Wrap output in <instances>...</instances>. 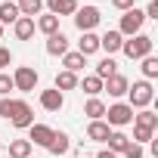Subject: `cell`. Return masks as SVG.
<instances>
[{
  "mask_svg": "<svg viewBox=\"0 0 158 158\" xmlns=\"http://www.w3.org/2000/svg\"><path fill=\"white\" fill-rule=\"evenodd\" d=\"M143 74H146V81H152V77H158V59L155 56H143Z\"/></svg>",
  "mask_w": 158,
  "mask_h": 158,
  "instance_id": "29",
  "label": "cell"
},
{
  "mask_svg": "<svg viewBox=\"0 0 158 158\" xmlns=\"http://www.w3.org/2000/svg\"><path fill=\"white\" fill-rule=\"evenodd\" d=\"M10 158H31V143L28 139H13L10 143Z\"/></svg>",
  "mask_w": 158,
  "mask_h": 158,
  "instance_id": "27",
  "label": "cell"
},
{
  "mask_svg": "<svg viewBox=\"0 0 158 158\" xmlns=\"http://www.w3.org/2000/svg\"><path fill=\"white\" fill-rule=\"evenodd\" d=\"M152 37L149 34H133L130 40H124L121 44V53L127 56V59H143V56H152Z\"/></svg>",
  "mask_w": 158,
  "mask_h": 158,
  "instance_id": "2",
  "label": "cell"
},
{
  "mask_svg": "<svg viewBox=\"0 0 158 158\" xmlns=\"http://www.w3.org/2000/svg\"><path fill=\"white\" fill-rule=\"evenodd\" d=\"M127 87H130V81L124 74H112L109 81H102V90H109V96H127Z\"/></svg>",
  "mask_w": 158,
  "mask_h": 158,
  "instance_id": "10",
  "label": "cell"
},
{
  "mask_svg": "<svg viewBox=\"0 0 158 158\" xmlns=\"http://www.w3.org/2000/svg\"><path fill=\"white\" fill-rule=\"evenodd\" d=\"M77 87H81V90H84L87 96H99V93H102V81H99L96 74L84 77V81H77Z\"/></svg>",
  "mask_w": 158,
  "mask_h": 158,
  "instance_id": "26",
  "label": "cell"
},
{
  "mask_svg": "<svg viewBox=\"0 0 158 158\" xmlns=\"http://www.w3.org/2000/svg\"><path fill=\"white\" fill-rule=\"evenodd\" d=\"M13 34H16V40H31V37H34V19L19 16L16 25H13Z\"/></svg>",
  "mask_w": 158,
  "mask_h": 158,
  "instance_id": "15",
  "label": "cell"
},
{
  "mask_svg": "<svg viewBox=\"0 0 158 158\" xmlns=\"http://www.w3.org/2000/svg\"><path fill=\"white\" fill-rule=\"evenodd\" d=\"M3 3H16V0H3Z\"/></svg>",
  "mask_w": 158,
  "mask_h": 158,
  "instance_id": "39",
  "label": "cell"
},
{
  "mask_svg": "<svg viewBox=\"0 0 158 158\" xmlns=\"http://www.w3.org/2000/svg\"><path fill=\"white\" fill-rule=\"evenodd\" d=\"M6 65H13V53H10L6 47H0V71H3Z\"/></svg>",
  "mask_w": 158,
  "mask_h": 158,
  "instance_id": "34",
  "label": "cell"
},
{
  "mask_svg": "<svg viewBox=\"0 0 158 158\" xmlns=\"http://www.w3.org/2000/svg\"><path fill=\"white\" fill-rule=\"evenodd\" d=\"M106 143H109V149H112V152H115V155H121V152H124V149H127V143H130V136H127V133H124V130H112V133H109V139H106Z\"/></svg>",
  "mask_w": 158,
  "mask_h": 158,
  "instance_id": "23",
  "label": "cell"
},
{
  "mask_svg": "<svg viewBox=\"0 0 158 158\" xmlns=\"http://www.w3.org/2000/svg\"><path fill=\"white\" fill-rule=\"evenodd\" d=\"M13 106H16V99H10V96H0V118H6V121H10V115H13Z\"/></svg>",
  "mask_w": 158,
  "mask_h": 158,
  "instance_id": "32",
  "label": "cell"
},
{
  "mask_svg": "<svg viewBox=\"0 0 158 158\" xmlns=\"http://www.w3.org/2000/svg\"><path fill=\"white\" fill-rule=\"evenodd\" d=\"M53 87H56L59 93H65V90H77V74H71V71L62 68V71L56 74V84H53Z\"/></svg>",
  "mask_w": 158,
  "mask_h": 158,
  "instance_id": "21",
  "label": "cell"
},
{
  "mask_svg": "<svg viewBox=\"0 0 158 158\" xmlns=\"http://www.w3.org/2000/svg\"><path fill=\"white\" fill-rule=\"evenodd\" d=\"M102 118L109 127H127V124H133V109L127 102H115V106H106Z\"/></svg>",
  "mask_w": 158,
  "mask_h": 158,
  "instance_id": "4",
  "label": "cell"
},
{
  "mask_svg": "<svg viewBox=\"0 0 158 158\" xmlns=\"http://www.w3.org/2000/svg\"><path fill=\"white\" fill-rule=\"evenodd\" d=\"M133 124L136 127H146V130H155L158 127V115L149 112V109H139V112H133Z\"/></svg>",
  "mask_w": 158,
  "mask_h": 158,
  "instance_id": "18",
  "label": "cell"
},
{
  "mask_svg": "<svg viewBox=\"0 0 158 158\" xmlns=\"http://www.w3.org/2000/svg\"><path fill=\"white\" fill-rule=\"evenodd\" d=\"M84 115H87L90 121H102V115H106V102H102L99 96H90L87 106H84Z\"/></svg>",
  "mask_w": 158,
  "mask_h": 158,
  "instance_id": "17",
  "label": "cell"
},
{
  "mask_svg": "<svg viewBox=\"0 0 158 158\" xmlns=\"http://www.w3.org/2000/svg\"><path fill=\"white\" fill-rule=\"evenodd\" d=\"M152 139H155V130H146V127H136L133 124V143L143 146V143H152Z\"/></svg>",
  "mask_w": 158,
  "mask_h": 158,
  "instance_id": "30",
  "label": "cell"
},
{
  "mask_svg": "<svg viewBox=\"0 0 158 158\" xmlns=\"http://www.w3.org/2000/svg\"><path fill=\"white\" fill-rule=\"evenodd\" d=\"M109 133H112V127H109L106 121H90V124H87V136L96 139V143H106Z\"/></svg>",
  "mask_w": 158,
  "mask_h": 158,
  "instance_id": "19",
  "label": "cell"
},
{
  "mask_svg": "<svg viewBox=\"0 0 158 158\" xmlns=\"http://www.w3.org/2000/svg\"><path fill=\"white\" fill-rule=\"evenodd\" d=\"M71 149V139H68V133H62V130H53V136H50V143H47V152H53V155H65Z\"/></svg>",
  "mask_w": 158,
  "mask_h": 158,
  "instance_id": "11",
  "label": "cell"
},
{
  "mask_svg": "<svg viewBox=\"0 0 158 158\" xmlns=\"http://www.w3.org/2000/svg\"><path fill=\"white\" fill-rule=\"evenodd\" d=\"M143 13H146V19H158V0H149V6Z\"/></svg>",
  "mask_w": 158,
  "mask_h": 158,
  "instance_id": "35",
  "label": "cell"
},
{
  "mask_svg": "<svg viewBox=\"0 0 158 158\" xmlns=\"http://www.w3.org/2000/svg\"><path fill=\"white\" fill-rule=\"evenodd\" d=\"M152 96H155V90H152V84H149V81H133V84L127 87V99H130L127 106H130V109H136V112H139V109H149Z\"/></svg>",
  "mask_w": 158,
  "mask_h": 158,
  "instance_id": "1",
  "label": "cell"
},
{
  "mask_svg": "<svg viewBox=\"0 0 158 158\" xmlns=\"http://www.w3.org/2000/svg\"><path fill=\"white\" fill-rule=\"evenodd\" d=\"M96 158H118V155H115V152H112V149H102V152H99V155H96Z\"/></svg>",
  "mask_w": 158,
  "mask_h": 158,
  "instance_id": "37",
  "label": "cell"
},
{
  "mask_svg": "<svg viewBox=\"0 0 158 158\" xmlns=\"http://www.w3.org/2000/svg\"><path fill=\"white\" fill-rule=\"evenodd\" d=\"M93 74L99 77V81H109L112 74H118V65H115V59H112V56H106L102 62H96V71H93Z\"/></svg>",
  "mask_w": 158,
  "mask_h": 158,
  "instance_id": "25",
  "label": "cell"
},
{
  "mask_svg": "<svg viewBox=\"0 0 158 158\" xmlns=\"http://www.w3.org/2000/svg\"><path fill=\"white\" fill-rule=\"evenodd\" d=\"M50 136H53V127H47V124H31V127H28V143H31V146H44V149H47Z\"/></svg>",
  "mask_w": 158,
  "mask_h": 158,
  "instance_id": "9",
  "label": "cell"
},
{
  "mask_svg": "<svg viewBox=\"0 0 158 158\" xmlns=\"http://www.w3.org/2000/svg\"><path fill=\"white\" fill-rule=\"evenodd\" d=\"M16 6H19V16L34 19V16H40V10H44V0H16Z\"/></svg>",
  "mask_w": 158,
  "mask_h": 158,
  "instance_id": "20",
  "label": "cell"
},
{
  "mask_svg": "<svg viewBox=\"0 0 158 158\" xmlns=\"http://www.w3.org/2000/svg\"><path fill=\"white\" fill-rule=\"evenodd\" d=\"M10 90H16V87H13V77L0 71V96H10Z\"/></svg>",
  "mask_w": 158,
  "mask_h": 158,
  "instance_id": "33",
  "label": "cell"
},
{
  "mask_svg": "<svg viewBox=\"0 0 158 158\" xmlns=\"http://www.w3.org/2000/svg\"><path fill=\"white\" fill-rule=\"evenodd\" d=\"M65 106V93H59L56 87L53 90H40V109L44 112H59Z\"/></svg>",
  "mask_w": 158,
  "mask_h": 158,
  "instance_id": "8",
  "label": "cell"
},
{
  "mask_svg": "<svg viewBox=\"0 0 158 158\" xmlns=\"http://www.w3.org/2000/svg\"><path fill=\"white\" fill-rule=\"evenodd\" d=\"M121 44H124V37H121L118 31H106V34L99 37V50H106L109 56H112V53H118V50H121Z\"/></svg>",
  "mask_w": 158,
  "mask_h": 158,
  "instance_id": "16",
  "label": "cell"
},
{
  "mask_svg": "<svg viewBox=\"0 0 158 158\" xmlns=\"http://www.w3.org/2000/svg\"><path fill=\"white\" fill-rule=\"evenodd\" d=\"M62 65H65V71H71V74H77V71H81V68L87 65V59H84L81 53L74 50V53H65V56H62Z\"/></svg>",
  "mask_w": 158,
  "mask_h": 158,
  "instance_id": "24",
  "label": "cell"
},
{
  "mask_svg": "<svg viewBox=\"0 0 158 158\" xmlns=\"http://www.w3.org/2000/svg\"><path fill=\"white\" fill-rule=\"evenodd\" d=\"M10 124H13V127H19V130H28V127L34 124V109H31L25 99H16L13 115H10Z\"/></svg>",
  "mask_w": 158,
  "mask_h": 158,
  "instance_id": "6",
  "label": "cell"
},
{
  "mask_svg": "<svg viewBox=\"0 0 158 158\" xmlns=\"http://www.w3.org/2000/svg\"><path fill=\"white\" fill-rule=\"evenodd\" d=\"M0 37H3V25H0Z\"/></svg>",
  "mask_w": 158,
  "mask_h": 158,
  "instance_id": "38",
  "label": "cell"
},
{
  "mask_svg": "<svg viewBox=\"0 0 158 158\" xmlns=\"http://www.w3.org/2000/svg\"><path fill=\"white\" fill-rule=\"evenodd\" d=\"M47 6H50V16H74L77 10V0H47Z\"/></svg>",
  "mask_w": 158,
  "mask_h": 158,
  "instance_id": "14",
  "label": "cell"
},
{
  "mask_svg": "<svg viewBox=\"0 0 158 158\" xmlns=\"http://www.w3.org/2000/svg\"><path fill=\"white\" fill-rule=\"evenodd\" d=\"M112 6L121 10V13H127V10H133V0H112Z\"/></svg>",
  "mask_w": 158,
  "mask_h": 158,
  "instance_id": "36",
  "label": "cell"
},
{
  "mask_svg": "<svg viewBox=\"0 0 158 158\" xmlns=\"http://www.w3.org/2000/svg\"><path fill=\"white\" fill-rule=\"evenodd\" d=\"M37 81H40V77H37V71H34L31 65H19L16 74H13V87L22 90V93H31V90L37 87Z\"/></svg>",
  "mask_w": 158,
  "mask_h": 158,
  "instance_id": "7",
  "label": "cell"
},
{
  "mask_svg": "<svg viewBox=\"0 0 158 158\" xmlns=\"http://www.w3.org/2000/svg\"><path fill=\"white\" fill-rule=\"evenodd\" d=\"M34 28H37V31H44V34L50 37V34H56V31H59V19H56V16H50V13H44V16H37Z\"/></svg>",
  "mask_w": 158,
  "mask_h": 158,
  "instance_id": "22",
  "label": "cell"
},
{
  "mask_svg": "<svg viewBox=\"0 0 158 158\" xmlns=\"http://www.w3.org/2000/svg\"><path fill=\"white\" fill-rule=\"evenodd\" d=\"M121 155H124V158H143L146 152H143V146H139V143H133V139H130V143H127V149H124Z\"/></svg>",
  "mask_w": 158,
  "mask_h": 158,
  "instance_id": "31",
  "label": "cell"
},
{
  "mask_svg": "<svg viewBox=\"0 0 158 158\" xmlns=\"http://www.w3.org/2000/svg\"><path fill=\"white\" fill-rule=\"evenodd\" d=\"M99 19H102V13H99V6H93V3L74 10V28L81 31V34H84V31H93V28L99 25Z\"/></svg>",
  "mask_w": 158,
  "mask_h": 158,
  "instance_id": "5",
  "label": "cell"
},
{
  "mask_svg": "<svg viewBox=\"0 0 158 158\" xmlns=\"http://www.w3.org/2000/svg\"><path fill=\"white\" fill-rule=\"evenodd\" d=\"M16 19H19L16 3H0V25H16Z\"/></svg>",
  "mask_w": 158,
  "mask_h": 158,
  "instance_id": "28",
  "label": "cell"
},
{
  "mask_svg": "<svg viewBox=\"0 0 158 158\" xmlns=\"http://www.w3.org/2000/svg\"><path fill=\"white\" fill-rule=\"evenodd\" d=\"M143 22H146V13L143 10H127L121 16V25H118V34L121 37H133V34H143Z\"/></svg>",
  "mask_w": 158,
  "mask_h": 158,
  "instance_id": "3",
  "label": "cell"
},
{
  "mask_svg": "<svg viewBox=\"0 0 158 158\" xmlns=\"http://www.w3.org/2000/svg\"><path fill=\"white\" fill-rule=\"evenodd\" d=\"M47 53H50V56H65V53H68V37H65L62 31L50 34V37H47Z\"/></svg>",
  "mask_w": 158,
  "mask_h": 158,
  "instance_id": "13",
  "label": "cell"
},
{
  "mask_svg": "<svg viewBox=\"0 0 158 158\" xmlns=\"http://www.w3.org/2000/svg\"><path fill=\"white\" fill-rule=\"evenodd\" d=\"M96 50H99V34H93V31H84V34H81V40H77V53H81V56L87 59V56H93Z\"/></svg>",
  "mask_w": 158,
  "mask_h": 158,
  "instance_id": "12",
  "label": "cell"
}]
</instances>
